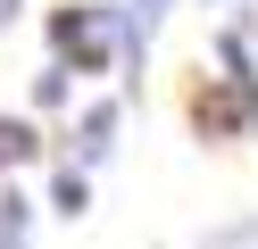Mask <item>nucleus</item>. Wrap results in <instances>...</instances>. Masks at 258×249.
Returning <instances> with one entry per match:
<instances>
[{
	"mask_svg": "<svg viewBox=\"0 0 258 249\" xmlns=\"http://www.w3.org/2000/svg\"><path fill=\"white\" fill-rule=\"evenodd\" d=\"M67 100H75V75H67V66H42V75H34V108H42V116H58Z\"/></svg>",
	"mask_w": 258,
	"mask_h": 249,
	"instance_id": "7",
	"label": "nucleus"
},
{
	"mask_svg": "<svg viewBox=\"0 0 258 249\" xmlns=\"http://www.w3.org/2000/svg\"><path fill=\"white\" fill-rule=\"evenodd\" d=\"M50 158V133L34 125V116H0V175H17V166Z\"/></svg>",
	"mask_w": 258,
	"mask_h": 249,
	"instance_id": "4",
	"label": "nucleus"
},
{
	"mask_svg": "<svg viewBox=\"0 0 258 249\" xmlns=\"http://www.w3.org/2000/svg\"><path fill=\"white\" fill-rule=\"evenodd\" d=\"M34 216H42V199H34V191L0 183V249H34Z\"/></svg>",
	"mask_w": 258,
	"mask_h": 249,
	"instance_id": "5",
	"label": "nucleus"
},
{
	"mask_svg": "<svg viewBox=\"0 0 258 249\" xmlns=\"http://www.w3.org/2000/svg\"><path fill=\"white\" fill-rule=\"evenodd\" d=\"M117 125H125V100L117 92H100V100H84V108H75V125H67V166H100L108 149H117Z\"/></svg>",
	"mask_w": 258,
	"mask_h": 249,
	"instance_id": "3",
	"label": "nucleus"
},
{
	"mask_svg": "<svg viewBox=\"0 0 258 249\" xmlns=\"http://www.w3.org/2000/svg\"><path fill=\"white\" fill-rule=\"evenodd\" d=\"M208 9H225V0H208Z\"/></svg>",
	"mask_w": 258,
	"mask_h": 249,
	"instance_id": "10",
	"label": "nucleus"
},
{
	"mask_svg": "<svg viewBox=\"0 0 258 249\" xmlns=\"http://www.w3.org/2000/svg\"><path fill=\"white\" fill-rule=\"evenodd\" d=\"M17 17H25V0H0V33H17Z\"/></svg>",
	"mask_w": 258,
	"mask_h": 249,
	"instance_id": "9",
	"label": "nucleus"
},
{
	"mask_svg": "<svg viewBox=\"0 0 258 249\" xmlns=\"http://www.w3.org/2000/svg\"><path fill=\"white\" fill-rule=\"evenodd\" d=\"M50 66L117 75V0H58L50 9Z\"/></svg>",
	"mask_w": 258,
	"mask_h": 249,
	"instance_id": "1",
	"label": "nucleus"
},
{
	"mask_svg": "<svg viewBox=\"0 0 258 249\" xmlns=\"http://www.w3.org/2000/svg\"><path fill=\"white\" fill-rule=\"evenodd\" d=\"M50 216H67V224H84V216H92V175H84V166H67V158L50 166Z\"/></svg>",
	"mask_w": 258,
	"mask_h": 249,
	"instance_id": "6",
	"label": "nucleus"
},
{
	"mask_svg": "<svg viewBox=\"0 0 258 249\" xmlns=\"http://www.w3.org/2000/svg\"><path fill=\"white\" fill-rule=\"evenodd\" d=\"M200 249H258V216H241V224H225V232H208Z\"/></svg>",
	"mask_w": 258,
	"mask_h": 249,
	"instance_id": "8",
	"label": "nucleus"
},
{
	"mask_svg": "<svg viewBox=\"0 0 258 249\" xmlns=\"http://www.w3.org/2000/svg\"><path fill=\"white\" fill-rule=\"evenodd\" d=\"M191 133H200V141H241V133H258V83L208 75L200 92H191Z\"/></svg>",
	"mask_w": 258,
	"mask_h": 249,
	"instance_id": "2",
	"label": "nucleus"
}]
</instances>
